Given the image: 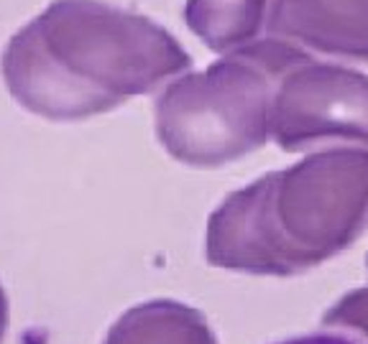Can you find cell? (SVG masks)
Returning <instances> with one entry per match:
<instances>
[{"label": "cell", "instance_id": "cell-10", "mask_svg": "<svg viewBox=\"0 0 368 344\" xmlns=\"http://www.w3.org/2000/svg\"><path fill=\"white\" fill-rule=\"evenodd\" d=\"M8 316H11V308H8V296H6V288H3V283H0V344H3V337H6Z\"/></svg>", "mask_w": 368, "mask_h": 344}, {"label": "cell", "instance_id": "cell-11", "mask_svg": "<svg viewBox=\"0 0 368 344\" xmlns=\"http://www.w3.org/2000/svg\"><path fill=\"white\" fill-rule=\"evenodd\" d=\"M366 266H368V258H366Z\"/></svg>", "mask_w": 368, "mask_h": 344}, {"label": "cell", "instance_id": "cell-7", "mask_svg": "<svg viewBox=\"0 0 368 344\" xmlns=\"http://www.w3.org/2000/svg\"><path fill=\"white\" fill-rule=\"evenodd\" d=\"M102 344H220L207 316L177 299L133 303L110 324Z\"/></svg>", "mask_w": 368, "mask_h": 344}, {"label": "cell", "instance_id": "cell-8", "mask_svg": "<svg viewBox=\"0 0 368 344\" xmlns=\"http://www.w3.org/2000/svg\"><path fill=\"white\" fill-rule=\"evenodd\" d=\"M322 327L353 331L358 337L368 339V286L353 288L346 296H340L322 314Z\"/></svg>", "mask_w": 368, "mask_h": 344}, {"label": "cell", "instance_id": "cell-6", "mask_svg": "<svg viewBox=\"0 0 368 344\" xmlns=\"http://www.w3.org/2000/svg\"><path fill=\"white\" fill-rule=\"evenodd\" d=\"M264 38L310 59L368 64V0H266Z\"/></svg>", "mask_w": 368, "mask_h": 344}, {"label": "cell", "instance_id": "cell-5", "mask_svg": "<svg viewBox=\"0 0 368 344\" xmlns=\"http://www.w3.org/2000/svg\"><path fill=\"white\" fill-rule=\"evenodd\" d=\"M271 194L274 171L231 192L210 212L205 224L207 266L261 278H294L315 271L276 224Z\"/></svg>", "mask_w": 368, "mask_h": 344}, {"label": "cell", "instance_id": "cell-2", "mask_svg": "<svg viewBox=\"0 0 368 344\" xmlns=\"http://www.w3.org/2000/svg\"><path fill=\"white\" fill-rule=\"evenodd\" d=\"M310 62L274 38L217 57L169 79L154 97V133L177 164L215 171L271 143L276 82Z\"/></svg>", "mask_w": 368, "mask_h": 344}, {"label": "cell", "instance_id": "cell-1", "mask_svg": "<svg viewBox=\"0 0 368 344\" xmlns=\"http://www.w3.org/2000/svg\"><path fill=\"white\" fill-rule=\"evenodd\" d=\"M21 31L77 122L156 94L192 69L189 51L172 31L110 0H49Z\"/></svg>", "mask_w": 368, "mask_h": 344}, {"label": "cell", "instance_id": "cell-4", "mask_svg": "<svg viewBox=\"0 0 368 344\" xmlns=\"http://www.w3.org/2000/svg\"><path fill=\"white\" fill-rule=\"evenodd\" d=\"M271 141L284 153L368 148V74L325 59L292 66L276 82Z\"/></svg>", "mask_w": 368, "mask_h": 344}, {"label": "cell", "instance_id": "cell-3", "mask_svg": "<svg viewBox=\"0 0 368 344\" xmlns=\"http://www.w3.org/2000/svg\"><path fill=\"white\" fill-rule=\"evenodd\" d=\"M279 229L312 268L338 258L368 232V148H318L274 171Z\"/></svg>", "mask_w": 368, "mask_h": 344}, {"label": "cell", "instance_id": "cell-9", "mask_svg": "<svg viewBox=\"0 0 368 344\" xmlns=\"http://www.w3.org/2000/svg\"><path fill=\"white\" fill-rule=\"evenodd\" d=\"M271 344H368V339L358 337V334H353V331L322 327V329H318V331L294 334V337L279 339V342H271Z\"/></svg>", "mask_w": 368, "mask_h": 344}]
</instances>
